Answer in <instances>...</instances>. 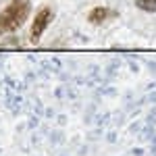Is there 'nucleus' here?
<instances>
[{
    "label": "nucleus",
    "mask_w": 156,
    "mask_h": 156,
    "mask_svg": "<svg viewBox=\"0 0 156 156\" xmlns=\"http://www.w3.org/2000/svg\"><path fill=\"white\" fill-rule=\"evenodd\" d=\"M29 15H31V0H11L0 11V36H9L21 29Z\"/></svg>",
    "instance_id": "obj_1"
},
{
    "label": "nucleus",
    "mask_w": 156,
    "mask_h": 156,
    "mask_svg": "<svg viewBox=\"0 0 156 156\" xmlns=\"http://www.w3.org/2000/svg\"><path fill=\"white\" fill-rule=\"evenodd\" d=\"M52 21H54V11L50 6H44V9H40L36 12V17L31 21V27H29V40H31V44L40 42V37L44 36V31L48 29V25Z\"/></svg>",
    "instance_id": "obj_2"
},
{
    "label": "nucleus",
    "mask_w": 156,
    "mask_h": 156,
    "mask_svg": "<svg viewBox=\"0 0 156 156\" xmlns=\"http://www.w3.org/2000/svg\"><path fill=\"white\" fill-rule=\"evenodd\" d=\"M110 19H117V11H112L108 6H94L92 11L87 12V21L94 23V25L108 23Z\"/></svg>",
    "instance_id": "obj_3"
},
{
    "label": "nucleus",
    "mask_w": 156,
    "mask_h": 156,
    "mask_svg": "<svg viewBox=\"0 0 156 156\" xmlns=\"http://www.w3.org/2000/svg\"><path fill=\"white\" fill-rule=\"evenodd\" d=\"M135 6L146 12H156V0H135Z\"/></svg>",
    "instance_id": "obj_4"
}]
</instances>
